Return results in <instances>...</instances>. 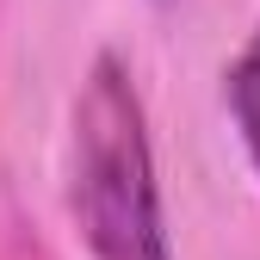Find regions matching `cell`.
<instances>
[{
  "instance_id": "1",
  "label": "cell",
  "mask_w": 260,
  "mask_h": 260,
  "mask_svg": "<svg viewBox=\"0 0 260 260\" xmlns=\"http://www.w3.org/2000/svg\"><path fill=\"white\" fill-rule=\"evenodd\" d=\"M69 199L93 260H174L161 223V186L149 155L143 93L118 56H93L75 100Z\"/></svg>"
},
{
  "instance_id": "2",
  "label": "cell",
  "mask_w": 260,
  "mask_h": 260,
  "mask_svg": "<svg viewBox=\"0 0 260 260\" xmlns=\"http://www.w3.org/2000/svg\"><path fill=\"white\" fill-rule=\"evenodd\" d=\"M223 100H230V118L248 143V161L260 168V31L242 44V56L230 62V75H223Z\"/></svg>"
}]
</instances>
